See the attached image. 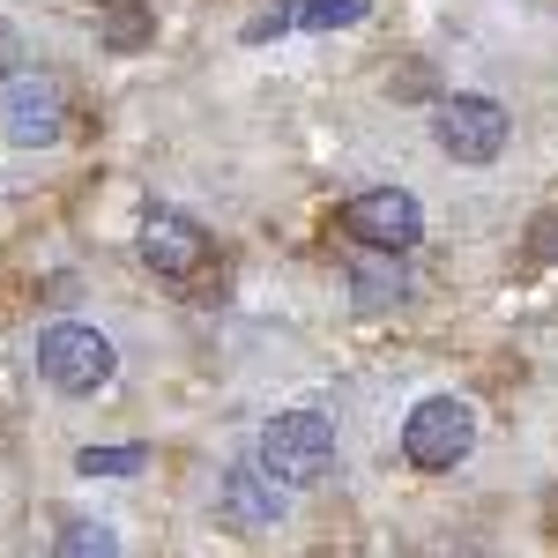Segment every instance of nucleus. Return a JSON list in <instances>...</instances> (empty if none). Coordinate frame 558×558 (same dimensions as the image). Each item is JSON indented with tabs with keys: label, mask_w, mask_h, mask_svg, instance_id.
Listing matches in <instances>:
<instances>
[{
	"label": "nucleus",
	"mask_w": 558,
	"mask_h": 558,
	"mask_svg": "<svg viewBox=\"0 0 558 558\" xmlns=\"http://www.w3.org/2000/svg\"><path fill=\"white\" fill-rule=\"evenodd\" d=\"M254 462L276 476L283 492L320 484V476L336 470V417H328V410H276V417L260 425V454Z\"/></svg>",
	"instance_id": "f257e3e1"
},
{
	"label": "nucleus",
	"mask_w": 558,
	"mask_h": 558,
	"mask_svg": "<svg viewBox=\"0 0 558 558\" xmlns=\"http://www.w3.org/2000/svg\"><path fill=\"white\" fill-rule=\"evenodd\" d=\"M432 142L454 157V165H499L507 142H514V112L484 89H454L432 105Z\"/></svg>",
	"instance_id": "f03ea898"
},
{
	"label": "nucleus",
	"mask_w": 558,
	"mask_h": 558,
	"mask_svg": "<svg viewBox=\"0 0 558 558\" xmlns=\"http://www.w3.org/2000/svg\"><path fill=\"white\" fill-rule=\"evenodd\" d=\"M476 447V410L462 402V395H425L410 417H402V462L425 476H447L462 470Z\"/></svg>",
	"instance_id": "7ed1b4c3"
},
{
	"label": "nucleus",
	"mask_w": 558,
	"mask_h": 558,
	"mask_svg": "<svg viewBox=\"0 0 558 558\" xmlns=\"http://www.w3.org/2000/svg\"><path fill=\"white\" fill-rule=\"evenodd\" d=\"M112 336L105 328H89V320H52L38 336V380L60 387V395H97V387L112 380Z\"/></svg>",
	"instance_id": "20e7f679"
},
{
	"label": "nucleus",
	"mask_w": 558,
	"mask_h": 558,
	"mask_svg": "<svg viewBox=\"0 0 558 558\" xmlns=\"http://www.w3.org/2000/svg\"><path fill=\"white\" fill-rule=\"evenodd\" d=\"M336 223H343L350 246H387V254H410V246L425 239V209H417V194H402V186H365V194H350Z\"/></svg>",
	"instance_id": "39448f33"
},
{
	"label": "nucleus",
	"mask_w": 558,
	"mask_h": 558,
	"mask_svg": "<svg viewBox=\"0 0 558 558\" xmlns=\"http://www.w3.org/2000/svg\"><path fill=\"white\" fill-rule=\"evenodd\" d=\"M0 105H8V142L15 149H52L60 128H68V97H60L52 75H15Z\"/></svg>",
	"instance_id": "423d86ee"
},
{
	"label": "nucleus",
	"mask_w": 558,
	"mask_h": 558,
	"mask_svg": "<svg viewBox=\"0 0 558 558\" xmlns=\"http://www.w3.org/2000/svg\"><path fill=\"white\" fill-rule=\"evenodd\" d=\"M142 260H149L157 276H202V268H209V231H202L194 216H179V209H157L142 223Z\"/></svg>",
	"instance_id": "0eeeda50"
},
{
	"label": "nucleus",
	"mask_w": 558,
	"mask_h": 558,
	"mask_svg": "<svg viewBox=\"0 0 558 558\" xmlns=\"http://www.w3.org/2000/svg\"><path fill=\"white\" fill-rule=\"evenodd\" d=\"M216 514L231 521V529H276L283 521V484L260 462H239V470L223 476V492H216Z\"/></svg>",
	"instance_id": "6e6552de"
},
{
	"label": "nucleus",
	"mask_w": 558,
	"mask_h": 558,
	"mask_svg": "<svg viewBox=\"0 0 558 558\" xmlns=\"http://www.w3.org/2000/svg\"><path fill=\"white\" fill-rule=\"evenodd\" d=\"M365 8L373 0H283V8H268V15L246 23V45L283 38V31H350V23H365Z\"/></svg>",
	"instance_id": "1a4fd4ad"
},
{
	"label": "nucleus",
	"mask_w": 558,
	"mask_h": 558,
	"mask_svg": "<svg viewBox=\"0 0 558 558\" xmlns=\"http://www.w3.org/2000/svg\"><path fill=\"white\" fill-rule=\"evenodd\" d=\"M350 291H357L365 313H387V305L410 299V268H402V254H387V246H357V260H350Z\"/></svg>",
	"instance_id": "9d476101"
},
{
	"label": "nucleus",
	"mask_w": 558,
	"mask_h": 558,
	"mask_svg": "<svg viewBox=\"0 0 558 558\" xmlns=\"http://www.w3.org/2000/svg\"><path fill=\"white\" fill-rule=\"evenodd\" d=\"M105 45H112V52H142V45H149L142 0H112V8H105Z\"/></svg>",
	"instance_id": "9b49d317"
},
{
	"label": "nucleus",
	"mask_w": 558,
	"mask_h": 558,
	"mask_svg": "<svg viewBox=\"0 0 558 558\" xmlns=\"http://www.w3.org/2000/svg\"><path fill=\"white\" fill-rule=\"evenodd\" d=\"M142 462H149L142 447H83V454H75V470H83V476H134Z\"/></svg>",
	"instance_id": "f8f14e48"
},
{
	"label": "nucleus",
	"mask_w": 558,
	"mask_h": 558,
	"mask_svg": "<svg viewBox=\"0 0 558 558\" xmlns=\"http://www.w3.org/2000/svg\"><path fill=\"white\" fill-rule=\"evenodd\" d=\"M105 558V551H120V544H112V529H97V521H68V529H60V558Z\"/></svg>",
	"instance_id": "ddd939ff"
}]
</instances>
